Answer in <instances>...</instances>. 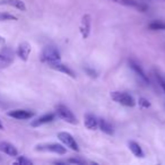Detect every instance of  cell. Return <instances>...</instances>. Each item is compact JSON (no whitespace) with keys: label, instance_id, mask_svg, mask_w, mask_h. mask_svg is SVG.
I'll list each match as a JSON object with an SVG mask.
<instances>
[{"label":"cell","instance_id":"8","mask_svg":"<svg viewBox=\"0 0 165 165\" xmlns=\"http://www.w3.org/2000/svg\"><path fill=\"white\" fill-rule=\"evenodd\" d=\"M7 114L8 116L17 120H27L34 116V113L27 110H13V111H9Z\"/></svg>","mask_w":165,"mask_h":165},{"label":"cell","instance_id":"17","mask_svg":"<svg viewBox=\"0 0 165 165\" xmlns=\"http://www.w3.org/2000/svg\"><path fill=\"white\" fill-rule=\"evenodd\" d=\"M98 127L102 130L103 132H105L106 135H113V128L106 120L100 119L98 120Z\"/></svg>","mask_w":165,"mask_h":165},{"label":"cell","instance_id":"1","mask_svg":"<svg viewBox=\"0 0 165 165\" xmlns=\"http://www.w3.org/2000/svg\"><path fill=\"white\" fill-rule=\"evenodd\" d=\"M111 98L114 102L119 103L121 105L128 106V108H132V106L136 105L135 98L128 93H124V92H112L111 93Z\"/></svg>","mask_w":165,"mask_h":165},{"label":"cell","instance_id":"23","mask_svg":"<svg viewBox=\"0 0 165 165\" xmlns=\"http://www.w3.org/2000/svg\"><path fill=\"white\" fill-rule=\"evenodd\" d=\"M156 78H157L159 86H161V87L163 88V91H164V93H165V81H164V78L162 77V76H161L159 74H156Z\"/></svg>","mask_w":165,"mask_h":165},{"label":"cell","instance_id":"21","mask_svg":"<svg viewBox=\"0 0 165 165\" xmlns=\"http://www.w3.org/2000/svg\"><path fill=\"white\" fill-rule=\"evenodd\" d=\"M15 164H18V165H32L33 164V162L31 159H28V158L24 157V156H19V157L15 161Z\"/></svg>","mask_w":165,"mask_h":165},{"label":"cell","instance_id":"11","mask_svg":"<svg viewBox=\"0 0 165 165\" xmlns=\"http://www.w3.org/2000/svg\"><path fill=\"white\" fill-rule=\"evenodd\" d=\"M0 151H2L8 156H13V157H17L18 151L14 145L7 141H0Z\"/></svg>","mask_w":165,"mask_h":165},{"label":"cell","instance_id":"4","mask_svg":"<svg viewBox=\"0 0 165 165\" xmlns=\"http://www.w3.org/2000/svg\"><path fill=\"white\" fill-rule=\"evenodd\" d=\"M36 151H50V153H56V154L63 155L66 154V147L59 144H41L35 146Z\"/></svg>","mask_w":165,"mask_h":165},{"label":"cell","instance_id":"13","mask_svg":"<svg viewBox=\"0 0 165 165\" xmlns=\"http://www.w3.org/2000/svg\"><path fill=\"white\" fill-rule=\"evenodd\" d=\"M129 65H130V67H131V69L137 74L138 77H140L141 78V81H145L146 84H148L149 83V79H148V77L146 76V74H145V71L141 69V67L138 65V63H136L134 61V60H130L129 61Z\"/></svg>","mask_w":165,"mask_h":165},{"label":"cell","instance_id":"2","mask_svg":"<svg viewBox=\"0 0 165 165\" xmlns=\"http://www.w3.org/2000/svg\"><path fill=\"white\" fill-rule=\"evenodd\" d=\"M41 59L42 61L46 63L50 62H56V61H60V52L58 51L56 46H45L42 51L41 54Z\"/></svg>","mask_w":165,"mask_h":165},{"label":"cell","instance_id":"15","mask_svg":"<svg viewBox=\"0 0 165 165\" xmlns=\"http://www.w3.org/2000/svg\"><path fill=\"white\" fill-rule=\"evenodd\" d=\"M54 114L53 113H49V114H45V116H42L37 118L36 120H34L33 122L31 123L32 127H39V126H42V124H45V123H49L51 121L54 120Z\"/></svg>","mask_w":165,"mask_h":165},{"label":"cell","instance_id":"18","mask_svg":"<svg viewBox=\"0 0 165 165\" xmlns=\"http://www.w3.org/2000/svg\"><path fill=\"white\" fill-rule=\"evenodd\" d=\"M129 149L131 151V153L137 156V157H144V151L141 149V147L135 141H129Z\"/></svg>","mask_w":165,"mask_h":165},{"label":"cell","instance_id":"3","mask_svg":"<svg viewBox=\"0 0 165 165\" xmlns=\"http://www.w3.org/2000/svg\"><path fill=\"white\" fill-rule=\"evenodd\" d=\"M56 112H57V114H58L62 120H65L66 122L71 123V124H76V123H77L76 116H74V113L71 112L67 106L61 105V104H60V105H58L56 108Z\"/></svg>","mask_w":165,"mask_h":165},{"label":"cell","instance_id":"6","mask_svg":"<svg viewBox=\"0 0 165 165\" xmlns=\"http://www.w3.org/2000/svg\"><path fill=\"white\" fill-rule=\"evenodd\" d=\"M58 138H59V140L66 147H69L71 151H79V148H78V145L75 140V138L71 136L69 132H59L58 134Z\"/></svg>","mask_w":165,"mask_h":165},{"label":"cell","instance_id":"25","mask_svg":"<svg viewBox=\"0 0 165 165\" xmlns=\"http://www.w3.org/2000/svg\"><path fill=\"white\" fill-rule=\"evenodd\" d=\"M5 42H6V40H5L2 36L0 35V43H1V44H5Z\"/></svg>","mask_w":165,"mask_h":165},{"label":"cell","instance_id":"26","mask_svg":"<svg viewBox=\"0 0 165 165\" xmlns=\"http://www.w3.org/2000/svg\"><path fill=\"white\" fill-rule=\"evenodd\" d=\"M0 130H4V124L1 122V120H0Z\"/></svg>","mask_w":165,"mask_h":165},{"label":"cell","instance_id":"27","mask_svg":"<svg viewBox=\"0 0 165 165\" xmlns=\"http://www.w3.org/2000/svg\"><path fill=\"white\" fill-rule=\"evenodd\" d=\"M163 78H164V81H165V77H163Z\"/></svg>","mask_w":165,"mask_h":165},{"label":"cell","instance_id":"22","mask_svg":"<svg viewBox=\"0 0 165 165\" xmlns=\"http://www.w3.org/2000/svg\"><path fill=\"white\" fill-rule=\"evenodd\" d=\"M139 105L141 106V108H149L151 106V103L148 102L146 98H144V97H141V98H139Z\"/></svg>","mask_w":165,"mask_h":165},{"label":"cell","instance_id":"20","mask_svg":"<svg viewBox=\"0 0 165 165\" xmlns=\"http://www.w3.org/2000/svg\"><path fill=\"white\" fill-rule=\"evenodd\" d=\"M6 21H17V17L8 13H0V22Z\"/></svg>","mask_w":165,"mask_h":165},{"label":"cell","instance_id":"12","mask_svg":"<svg viewBox=\"0 0 165 165\" xmlns=\"http://www.w3.org/2000/svg\"><path fill=\"white\" fill-rule=\"evenodd\" d=\"M112 1L116 2V4L127 6V7L136 8V9H138V10H140V11H145L147 9V7H146L145 5H141L140 2H138L136 0H112Z\"/></svg>","mask_w":165,"mask_h":165},{"label":"cell","instance_id":"19","mask_svg":"<svg viewBox=\"0 0 165 165\" xmlns=\"http://www.w3.org/2000/svg\"><path fill=\"white\" fill-rule=\"evenodd\" d=\"M148 27L153 29V31H165V23L163 22H153L148 25Z\"/></svg>","mask_w":165,"mask_h":165},{"label":"cell","instance_id":"14","mask_svg":"<svg viewBox=\"0 0 165 165\" xmlns=\"http://www.w3.org/2000/svg\"><path fill=\"white\" fill-rule=\"evenodd\" d=\"M0 5L1 6H11L22 11L26 10V6L22 0H0Z\"/></svg>","mask_w":165,"mask_h":165},{"label":"cell","instance_id":"7","mask_svg":"<svg viewBox=\"0 0 165 165\" xmlns=\"http://www.w3.org/2000/svg\"><path fill=\"white\" fill-rule=\"evenodd\" d=\"M91 25H92V19L91 16L88 14L84 15L81 18V34L83 36V39H87L91 33Z\"/></svg>","mask_w":165,"mask_h":165},{"label":"cell","instance_id":"16","mask_svg":"<svg viewBox=\"0 0 165 165\" xmlns=\"http://www.w3.org/2000/svg\"><path fill=\"white\" fill-rule=\"evenodd\" d=\"M85 127L89 130H95L98 127V120L95 118V116L88 113L85 116Z\"/></svg>","mask_w":165,"mask_h":165},{"label":"cell","instance_id":"9","mask_svg":"<svg viewBox=\"0 0 165 165\" xmlns=\"http://www.w3.org/2000/svg\"><path fill=\"white\" fill-rule=\"evenodd\" d=\"M48 65H49L50 68H52V69H54V70L60 71V73H63V74H66V75H69V76H70V77H73V78L76 77V75L74 74V71L71 70V69L68 67V66H66V65L61 63L60 61L50 62V63H48Z\"/></svg>","mask_w":165,"mask_h":165},{"label":"cell","instance_id":"5","mask_svg":"<svg viewBox=\"0 0 165 165\" xmlns=\"http://www.w3.org/2000/svg\"><path fill=\"white\" fill-rule=\"evenodd\" d=\"M14 61V53L10 49L4 48L0 50V69H6Z\"/></svg>","mask_w":165,"mask_h":165},{"label":"cell","instance_id":"10","mask_svg":"<svg viewBox=\"0 0 165 165\" xmlns=\"http://www.w3.org/2000/svg\"><path fill=\"white\" fill-rule=\"evenodd\" d=\"M31 44L28 42H22L17 48V56L21 58L23 61H27L29 53H31Z\"/></svg>","mask_w":165,"mask_h":165},{"label":"cell","instance_id":"24","mask_svg":"<svg viewBox=\"0 0 165 165\" xmlns=\"http://www.w3.org/2000/svg\"><path fill=\"white\" fill-rule=\"evenodd\" d=\"M67 163H71V164H85V161L79 159V158H70L68 159Z\"/></svg>","mask_w":165,"mask_h":165}]
</instances>
